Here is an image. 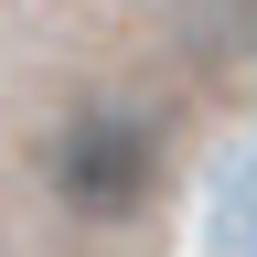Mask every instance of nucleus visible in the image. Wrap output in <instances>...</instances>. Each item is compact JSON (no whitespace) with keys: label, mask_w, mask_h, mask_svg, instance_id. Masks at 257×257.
I'll list each match as a JSON object with an SVG mask.
<instances>
[{"label":"nucleus","mask_w":257,"mask_h":257,"mask_svg":"<svg viewBox=\"0 0 257 257\" xmlns=\"http://www.w3.org/2000/svg\"><path fill=\"white\" fill-rule=\"evenodd\" d=\"M161 11H172V43L204 64V75L257 64V0H161Z\"/></svg>","instance_id":"2"},{"label":"nucleus","mask_w":257,"mask_h":257,"mask_svg":"<svg viewBox=\"0 0 257 257\" xmlns=\"http://www.w3.org/2000/svg\"><path fill=\"white\" fill-rule=\"evenodd\" d=\"M150 193H161V118L128 96H86L54 128V204L86 225H128Z\"/></svg>","instance_id":"1"}]
</instances>
